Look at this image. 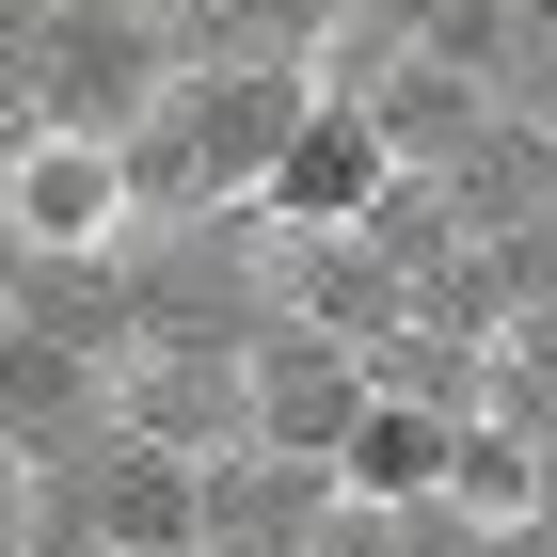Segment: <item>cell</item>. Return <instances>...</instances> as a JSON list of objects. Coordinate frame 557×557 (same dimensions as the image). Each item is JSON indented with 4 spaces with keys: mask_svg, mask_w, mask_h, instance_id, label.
Listing matches in <instances>:
<instances>
[{
    "mask_svg": "<svg viewBox=\"0 0 557 557\" xmlns=\"http://www.w3.org/2000/svg\"><path fill=\"white\" fill-rule=\"evenodd\" d=\"M302 96H319V64H271V48H191V64L144 96V128H128L144 223H239V208H256V175H271V144L302 128Z\"/></svg>",
    "mask_w": 557,
    "mask_h": 557,
    "instance_id": "cell-1",
    "label": "cell"
},
{
    "mask_svg": "<svg viewBox=\"0 0 557 557\" xmlns=\"http://www.w3.org/2000/svg\"><path fill=\"white\" fill-rule=\"evenodd\" d=\"M175 64H191L175 16H81V0H48V16H33V81H16V112H33V128H81V144H128L144 96H160Z\"/></svg>",
    "mask_w": 557,
    "mask_h": 557,
    "instance_id": "cell-2",
    "label": "cell"
},
{
    "mask_svg": "<svg viewBox=\"0 0 557 557\" xmlns=\"http://www.w3.org/2000/svg\"><path fill=\"white\" fill-rule=\"evenodd\" d=\"M144 239V191H128V144H81V128H0V256H112Z\"/></svg>",
    "mask_w": 557,
    "mask_h": 557,
    "instance_id": "cell-3",
    "label": "cell"
},
{
    "mask_svg": "<svg viewBox=\"0 0 557 557\" xmlns=\"http://www.w3.org/2000/svg\"><path fill=\"white\" fill-rule=\"evenodd\" d=\"M239 350L223 319H160V335L112 350V430H144V446H191V462H223V446H256V383H239Z\"/></svg>",
    "mask_w": 557,
    "mask_h": 557,
    "instance_id": "cell-4",
    "label": "cell"
},
{
    "mask_svg": "<svg viewBox=\"0 0 557 557\" xmlns=\"http://www.w3.org/2000/svg\"><path fill=\"white\" fill-rule=\"evenodd\" d=\"M383 175H398V144H383V112H367V96L350 81H319L302 96V128L271 144V175H256V239H335V223H367L383 208Z\"/></svg>",
    "mask_w": 557,
    "mask_h": 557,
    "instance_id": "cell-5",
    "label": "cell"
},
{
    "mask_svg": "<svg viewBox=\"0 0 557 557\" xmlns=\"http://www.w3.org/2000/svg\"><path fill=\"white\" fill-rule=\"evenodd\" d=\"M239 383H256V446H287V462H335L350 414L383 398V367L350 335H302V319H256V350H239Z\"/></svg>",
    "mask_w": 557,
    "mask_h": 557,
    "instance_id": "cell-6",
    "label": "cell"
},
{
    "mask_svg": "<svg viewBox=\"0 0 557 557\" xmlns=\"http://www.w3.org/2000/svg\"><path fill=\"white\" fill-rule=\"evenodd\" d=\"M96 430H112V367L64 350V335H33V319L0 302V446H16V462H64Z\"/></svg>",
    "mask_w": 557,
    "mask_h": 557,
    "instance_id": "cell-7",
    "label": "cell"
},
{
    "mask_svg": "<svg viewBox=\"0 0 557 557\" xmlns=\"http://www.w3.org/2000/svg\"><path fill=\"white\" fill-rule=\"evenodd\" d=\"M81 478H96V542H112V557H191V525H208V462H191V446L96 430Z\"/></svg>",
    "mask_w": 557,
    "mask_h": 557,
    "instance_id": "cell-8",
    "label": "cell"
},
{
    "mask_svg": "<svg viewBox=\"0 0 557 557\" xmlns=\"http://www.w3.org/2000/svg\"><path fill=\"white\" fill-rule=\"evenodd\" d=\"M0 302L33 319V335H64V350H112L144 335V239H112V256H0Z\"/></svg>",
    "mask_w": 557,
    "mask_h": 557,
    "instance_id": "cell-9",
    "label": "cell"
},
{
    "mask_svg": "<svg viewBox=\"0 0 557 557\" xmlns=\"http://www.w3.org/2000/svg\"><path fill=\"white\" fill-rule=\"evenodd\" d=\"M446 398H367V414H350V446H335V510H430V478H446Z\"/></svg>",
    "mask_w": 557,
    "mask_h": 557,
    "instance_id": "cell-10",
    "label": "cell"
},
{
    "mask_svg": "<svg viewBox=\"0 0 557 557\" xmlns=\"http://www.w3.org/2000/svg\"><path fill=\"white\" fill-rule=\"evenodd\" d=\"M430 510H462L478 542H542V430L462 414V430H446V478H430Z\"/></svg>",
    "mask_w": 557,
    "mask_h": 557,
    "instance_id": "cell-11",
    "label": "cell"
},
{
    "mask_svg": "<svg viewBox=\"0 0 557 557\" xmlns=\"http://www.w3.org/2000/svg\"><path fill=\"white\" fill-rule=\"evenodd\" d=\"M33 542V462H16V446H0V557Z\"/></svg>",
    "mask_w": 557,
    "mask_h": 557,
    "instance_id": "cell-12",
    "label": "cell"
},
{
    "mask_svg": "<svg viewBox=\"0 0 557 557\" xmlns=\"http://www.w3.org/2000/svg\"><path fill=\"white\" fill-rule=\"evenodd\" d=\"M81 16H175V0H81Z\"/></svg>",
    "mask_w": 557,
    "mask_h": 557,
    "instance_id": "cell-13",
    "label": "cell"
}]
</instances>
